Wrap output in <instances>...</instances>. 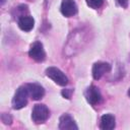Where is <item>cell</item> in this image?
<instances>
[{
    "label": "cell",
    "mask_w": 130,
    "mask_h": 130,
    "mask_svg": "<svg viewBox=\"0 0 130 130\" xmlns=\"http://www.w3.org/2000/svg\"><path fill=\"white\" fill-rule=\"evenodd\" d=\"M111 65L107 62H96L92 66V77L99 80L105 73L111 71Z\"/></svg>",
    "instance_id": "7"
},
{
    "label": "cell",
    "mask_w": 130,
    "mask_h": 130,
    "mask_svg": "<svg viewBox=\"0 0 130 130\" xmlns=\"http://www.w3.org/2000/svg\"><path fill=\"white\" fill-rule=\"evenodd\" d=\"M1 120H2V122L4 123V124H8V125H10L11 123H12V117L9 115V114H7V113H3L2 115H1Z\"/></svg>",
    "instance_id": "13"
},
{
    "label": "cell",
    "mask_w": 130,
    "mask_h": 130,
    "mask_svg": "<svg viewBox=\"0 0 130 130\" xmlns=\"http://www.w3.org/2000/svg\"><path fill=\"white\" fill-rule=\"evenodd\" d=\"M105 0H86L87 5L92 9H98L104 4Z\"/></svg>",
    "instance_id": "12"
},
{
    "label": "cell",
    "mask_w": 130,
    "mask_h": 130,
    "mask_svg": "<svg viewBox=\"0 0 130 130\" xmlns=\"http://www.w3.org/2000/svg\"><path fill=\"white\" fill-rule=\"evenodd\" d=\"M116 126V119L112 114H105L101 118V129L112 130Z\"/></svg>",
    "instance_id": "11"
},
{
    "label": "cell",
    "mask_w": 130,
    "mask_h": 130,
    "mask_svg": "<svg viewBox=\"0 0 130 130\" xmlns=\"http://www.w3.org/2000/svg\"><path fill=\"white\" fill-rule=\"evenodd\" d=\"M46 75L51 78L54 82H56L58 85H61V86H65L67 83H68V78L67 76L57 67H48L46 69Z\"/></svg>",
    "instance_id": "3"
},
{
    "label": "cell",
    "mask_w": 130,
    "mask_h": 130,
    "mask_svg": "<svg viewBox=\"0 0 130 130\" xmlns=\"http://www.w3.org/2000/svg\"><path fill=\"white\" fill-rule=\"evenodd\" d=\"M84 96H85L87 103L92 106L99 104L102 101V93H101L100 89L94 85H90L86 88V90L84 91Z\"/></svg>",
    "instance_id": "5"
},
{
    "label": "cell",
    "mask_w": 130,
    "mask_h": 130,
    "mask_svg": "<svg viewBox=\"0 0 130 130\" xmlns=\"http://www.w3.org/2000/svg\"><path fill=\"white\" fill-rule=\"evenodd\" d=\"M4 2H5V0H1V4H4Z\"/></svg>",
    "instance_id": "17"
},
{
    "label": "cell",
    "mask_w": 130,
    "mask_h": 130,
    "mask_svg": "<svg viewBox=\"0 0 130 130\" xmlns=\"http://www.w3.org/2000/svg\"><path fill=\"white\" fill-rule=\"evenodd\" d=\"M128 95H129V98H130V88L128 89Z\"/></svg>",
    "instance_id": "16"
},
{
    "label": "cell",
    "mask_w": 130,
    "mask_h": 130,
    "mask_svg": "<svg viewBox=\"0 0 130 130\" xmlns=\"http://www.w3.org/2000/svg\"><path fill=\"white\" fill-rule=\"evenodd\" d=\"M59 129L60 130H77L78 127L74 119L69 114H63L59 119Z\"/></svg>",
    "instance_id": "6"
},
{
    "label": "cell",
    "mask_w": 130,
    "mask_h": 130,
    "mask_svg": "<svg viewBox=\"0 0 130 130\" xmlns=\"http://www.w3.org/2000/svg\"><path fill=\"white\" fill-rule=\"evenodd\" d=\"M61 13L66 16L70 17L77 13V5L74 0H63L61 3Z\"/></svg>",
    "instance_id": "8"
},
{
    "label": "cell",
    "mask_w": 130,
    "mask_h": 130,
    "mask_svg": "<svg viewBox=\"0 0 130 130\" xmlns=\"http://www.w3.org/2000/svg\"><path fill=\"white\" fill-rule=\"evenodd\" d=\"M117 2L119 3L120 6H122L124 8H126L128 6V0H117Z\"/></svg>",
    "instance_id": "15"
},
{
    "label": "cell",
    "mask_w": 130,
    "mask_h": 130,
    "mask_svg": "<svg viewBox=\"0 0 130 130\" xmlns=\"http://www.w3.org/2000/svg\"><path fill=\"white\" fill-rule=\"evenodd\" d=\"M18 26L23 31H29L35 26V19L29 15H23L18 18Z\"/></svg>",
    "instance_id": "10"
},
{
    "label": "cell",
    "mask_w": 130,
    "mask_h": 130,
    "mask_svg": "<svg viewBox=\"0 0 130 130\" xmlns=\"http://www.w3.org/2000/svg\"><path fill=\"white\" fill-rule=\"evenodd\" d=\"M28 89L26 84L18 87L16 90L13 99H12V108L14 110H20L27 104V98H28Z\"/></svg>",
    "instance_id": "1"
},
{
    "label": "cell",
    "mask_w": 130,
    "mask_h": 130,
    "mask_svg": "<svg viewBox=\"0 0 130 130\" xmlns=\"http://www.w3.org/2000/svg\"><path fill=\"white\" fill-rule=\"evenodd\" d=\"M28 56L37 62H43L46 58V53L44 50V46L41 42H35L30 45Z\"/></svg>",
    "instance_id": "4"
},
{
    "label": "cell",
    "mask_w": 130,
    "mask_h": 130,
    "mask_svg": "<svg viewBox=\"0 0 130 130\" xmlns=\"http://www.w3.org/2000/svg\"><path fill=\"white\" fill-rule=\"evenodd\" d=\"M27 89H28V93L29 96L35 100V101H39L41 99H43V96L45 95V89L41 84L38 83H27L26 84Z\"/></svg>",
    "instance_id": "9"
},
{
    "label": "cell",
    "mask_w": 130,
    "mask_h": 130,
    "mask_svg": "<svg viewBox=\"0 0 130 130\" xmlns=\"http://www.w3.org/2000/svg\"><path fill=\"white\" fill-rule=\"evenodd\" d=\"M61 94H62L63 98L67 99V100H70L72 94H73V89L72 88H65L61 91Z\"/></svg>",
    "instance_id": "14"
},
{
    "label": "cell",
    "mask_w": 130,
    "mask_h": 130,
    "mask_svg": "<svg viewBox=\"0 0 130 130\" xmlns=\"http://www.w3.org/2000/svg\"><path fill=\"white\" fill-rule=\"evenodd\" d=\"M49 116H50V111L47 108V106L38 104L34 107L32 112H31V119L36 124L44 123L45 121H47Z\"/></svg>",
    "instance_id": "2"
}]
</instances>
